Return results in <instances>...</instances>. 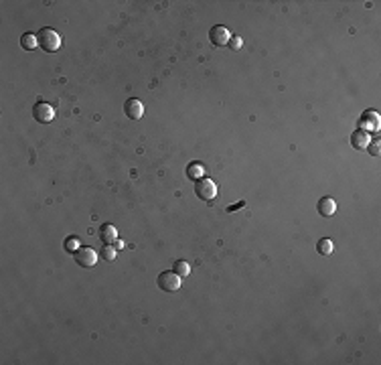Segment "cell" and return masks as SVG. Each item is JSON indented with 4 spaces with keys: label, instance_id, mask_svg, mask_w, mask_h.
Masks as SVG:
<instances>
[{
    "label": "cell",
    "instance_id": "6da1fadb",
    "mask_svg": "<svg viewBox=\"0 0 381 365\" xmlns=\"http://www.w3.org/2000/svg\"><path fill=\"white\" fill-rule=\"evenodd\" d=\"M37 41H39V47L43 51H47V53H55L61 47V35L57 31L49 29V27L41 29L37 33Z\"/></svg>",
    "mask_w": 381,
    "mask_h": 365
},
{
    "label": "cell",
    "instance_id": "7a4b0ae2",
    "mask_svg": "<svg viewBox=\"0 0 381 365\" xmlns=\"http://www.w3.org/2000/svg\"><path fill=\"white\" fill-rule=\"evenodd\" d=\"M156 284L162 292H177L183 284L181 276L175 272V270H168V272H160L158 278H156Z\"/></svg>",
    "mask_w": 381,
    "mask_h": 365
},
{
    "label": "cell",
    "instance_id": "3957f363",
    "mask_svg": "<svg viewBox=\"0 0 381 365\" xmlns=\"http://www.w3.org/2000/svg\"><path fill=\"white\" fill-rule=\"evenodd\" d=\"M195 195L201 199V201H213L215 195H217V185L211 181V179H197L195 183Z\"/></svg>",
    "mask_w": 381,
    "mask_h": 365
},
{
    "label": "cell",
    "instance_id": "277c9868",
    "mask_svg": "<svg viewBox=\"0 0 381 365\" xmlns=\"http://www.w3.org/2000/svg\"><path fill=\"white\" fill-rule=\"evenodd\" d=\"M33 118L39 124H49L55 118V110L51 108L49 104H45V102H37L35 108H33Z\"/></svg>",
    "mask_w": 381,
    "mask_h": 365
},
{
    "label": "cell",
    "instance_id": "5b68a950",
    "mask_svg": "<svg viewBox=\"0 0 381 365\" xmlns=\"http://www.w3.org/2000/svg\"><path fill=\"white\" fill-rule=\"evenodd\" d=\"M75 260L81 268H94L97 264V254L92 248H79L75 254Z\"/></svg>",
    "mask_w": 381,
    "mask_h": 365
},
{
    "label": "cell",
    "instance_id": "8992f818",
    "mask_svg": "<svg viewBox=\"0 0 381 365\" xmlns=\"http://www.w3.org/2000/svg\"><path fill=\"white\" fill-rule=\"evenodd\" d=\"M229 39H231V33H229L223 25H215V27H211V31H209V41L213 43L215 47H223V45H227Z\"/></svg>",
    "mask_w": 381,
    "mask_h": 365
},
{
    "label": "cell",
    "instance_id": "52a82bcc",
    "mask_svg": "<svg viewBox=\"0 0 381 365\" xmlns=\"http://www.w3.org/2000/svg\"><path fill=\"white\" fill-rule=\"evenodd\" d=\"M124 112H126V116H128L130 120H140V118H142V114H144V105H142V102H140V100L132 98V100L126 102Z\"/></svg>",
    "mask_w": 381,
    "mask_h": 365
},
{
    "label": "cell",
    "instance_id": "ba28073f",
    "mask_svg": "<svg viewBox=\"0 0 381 365\" xmlns=\"http://www.w3.org/2000/svg\"><path fill=\"white\" fill-rule=\"evenodd\" d=\"M99 240H101L105 246L116 244V240H118V229H116L112 223H103V225L99 227Z\"/></svg>",
    "mask_w": 381,
    "mask_h": 365
},
{
    "label": "cell",
    "instance_id": "9c48e42d",
    "mask_svg": "<svg viewBox=\"0 0 381 365\" xmlns=\"http://www.w3.org/2000/svg\"><path fill=\"white\" fill-rule=\"evenodd\" d=\"M351 142H353V146H355L357 150H365V148H369L371 136H369V132H365V130H357V132L351 136Z\"/></svg>",
    "mask_w": 381,
    "mask_h": 365
},
{
    "label": "cell",
    "instance_id": "30bf717a",
    "mask_svg": "<svg viewBox=\"0 0 381 365\" xmlns=\"http://www.w3.org/2000/svg\"><path fill=\"white\" fill-rule=\"evenodd\" d=\"M334 211H336V201L333 197H323L319 201V213L323 217H331L334 215Z\"/></svg>",
    "mask_w": 381,
    "mask_h": 365
},
{
    "label": "cell",
    "instance_id": "8fae6325",
    "mask_svg": "<svg viewBox=\"0 0 381 365\" xmlns=\"http://www.w3.org/2000/svg\"><path fill=\"white\" fill-rule=\"evenodd\" d=\"M361 126H363L361 130H365V132L377 130V128H379V116L375 112H365L363 118H361Z\"/></svg>",
    "mask_w": 381,
    "mask_h": 365
},
{
    "label": "cell",
    "instance_id": "7c38bea8",
    "mask_svg": "<svg viewBox=\"0 0 381 365\" xmlns=\"http://www.w3.org/2000/svg\"><path fill=\"white\" fill-rule=\"evenodd\" d=\"M37 45H39L37 35H33V33H25L23 37H20V47H23L25 51H31V49H35Z\"/></svg>",
    "mask_w": 381,
    "mask_h": 365
},
{
    "label": "cell",
    "instance_id": "4fadbf2b",
    "mask_svg": "<svg viewBox=\"0 0 381 365\" xmlns=\"http://www.w3.org/2000/svg\"><path fill=\"white\" fill-rule=\"evenodd\" d=\"M203 173H205V166H203L201 162H190V164L187 166V175H189L190 179H201Z\"/></svg>",
    "mask_w": 381,
    "mask_h": 365
},
{
    "label": "cell",
    "instance_id": "5bb4252c",
    "mask_svg": "<svg viewBox=\"0 0 381 365\" xmlns=\"http://www.w3.org/2000/svg\"><path fill=\"white\" fill-rule=\"evenodd\" d=\"M316 250H319V254H323V256H331L333 250H334V246H333L331 240L323 238V240H319V244H316Z\"/></svg>",
    "mask_w": 381,
    "mask_h": 365
},
{
    "label": "cell",
    "instance_id": "9a60e30c",
    "mask_svg": "<svg viewBox=\"0 0 381 365\" xmlns=\"http://www.w3.org/2000/svg\"><path fill=\"white\" fill-rule=\"evenodd\" d=\"M181 278H185V276H189L190 274V266H189V262H185V260H179V262H175V268H173Z\"/></svg>",
    "mask_w": 381,
    "mask_h": 365
},
{
    "label": "cell",
    "instance_id": "2e32d148",
    "mask_svg": "<svg viewBox=\"0 0 381 365\" xmlns=\"http://www.w3.org/2000/svg\"><path fill=\"white\" fill-rule=\"evenodd\" d=\"M79 248H81V246H79V240H77V238H67V240H65V250H67L69 254H77Z\"/></svg>",
    "mask_w": 381,
    "mask_h": 365
},
{
    "label": "cell",
    "instance_id": "e0dca14e",
    "mask_svg": "<svg viewBox=\"0 0 381 365\" xmlns=\"http://www.w3.org/2000/svg\"><path fill=\"white\" fill-rule=\"evenodd\" d=\"M227 45H229V49H231V51H239V49L243 47V39H241V37H234V35H231V39H229Z\"/></svg>",
    "mask_w": 381,
    "mask_h": 365
},
{
    "label": "cell",
    "instance_id": "ac0fdd59",
    "mask_svg": "<svg viewBox=\"0 0 381 365\" xmlns=\"http://www.w3.org/2000/svg\"><path fill=\"white\" fill-rule=\"evenodd\" d=\"M101 258L105 262H112L114 258H116V248H112V246H105L103 250H101Z\"/></svg>",
    "mask_w": 381,
    "mask_h": 365
},
{
    "label": "cell",
    "instance_id": "d6986e66",
    "mask_svg": "<svg viewBox=\"0 0 381 365\" xmlns=\"http://www.w3.org/2000/svg\"><path fill=\"white\" fill-rule=\"evenodd\" d=\"M241 207H245V201H239V203H236V205H231V207H227V211L231 213V211H238V209H241Z\"/></svg>",
    "mask_w": 381,
    "mask_h": 365
},
{
    "label": "cell",
    "instance_id": "ffe728a7",
    "mask_svg": "<svg viewBox=\"0 0 381 365\" xmlns=\"http://www.w3.org/2000/svg\"><path fill=\"white\" fill-rule=\"evenodd\" d=\"M371 155H373V156L379 155V142H373V146H371Z\"/></svg>",
    "mask_w": 381,
    "mask_h": 365
},
{
    "label": "cell",
    "instance_id": "44dd1931",
    "mask_svg": "<svg viewBox=\"0 0 381 365\" xmlns=\"http://www.w3.org/2000/svg\"><path fill=\"white\" fill-rule=\"evenodd\" d=\"M114 246H116V250H120V248H124V244H122L120 240H116V244H114Z\"/></svg>",
    "mask_w": 381,
    "mask_h": 365
}]
</instances>
